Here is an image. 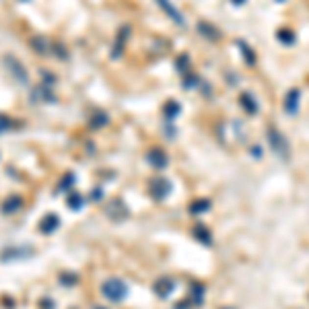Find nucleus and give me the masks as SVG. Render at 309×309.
<instances>
[{
	"label": "nucleus",
	"mask_w": 309,
	"mask_h": 309,
	"mask_svg": "<svg viewBox=\"0 0 309 309\" xmlns=\"http://www.w3.org/2000/svg\"><path fill=\"white\" fill-rule=\"evenodd\" d=\"M266 138H268V144H270V148L274 151V155L278 159H283V161H288V159H291V144H288L285 134L278 130V128L268 126Z\"/></svg>",
	"instance_id": "f257e3e1"
},
{
	"label": "nucleus",
	"mask_w": 309,
	"mask_h": 309,
	"mask_svg": "<svg viewBox=\"0 0 309 309\" xmlns=\"http://www.w3.org/2000/svg\"><path fill=\"white\" fill-rule=\"evenodd\" d=\"M103 293L107 295V299H112V301L118 303L126 297V285L122 281H107L103 286Z\"/></svg>",
	"instance_id": "f03ea898"
},
{
	"label": "nucleus",
	"mask_w": 309,
	"mask_h": 309,
	"mask_svg": "<svg viewBox=\"0 0 309 309\" xmlns=\"http://www.w3.org/2000/svg\"><path fill=\"white\" fill-rule=\"evenodd\" d=\"M299 101H301V89H291L285 97V112L288 116H295L299 112Z\"/></svg>",
	"instance_id": "7ed1b4c3"
},
{
	"label": "nucleus",
	"mask_w": 309,
	"mask_h": 309,
	"mask_svg": "<svg viewBox=\"0 0 309 309\" xmlns=\"http://www.w3.org/2000/svg\"><path fill=\"white\" fill-rule=\"evenodd\" d=\"M151 192H153V196L157 198V200H161V198H165L169 194V182H165V179H155Z\"/></svg>",
	"instance_id": "20e7f679"
},
{
	"label": "nucleus",
	"mask_w": 309,
	"mask_h": 309,
	"mask_svg": "<svg viewBox=\"0 0 309 309\" xmlns=\"http://www.w3.org/2000/svg\"><path fill=\"white\" fill-rule=\"evenodd\" d=\"M241 105H243L245 112H247V114H252V116L258 114V109H260V107H258V101L254 99L252 93H243V95H241Z\"/></svg>",
	"instance_id": "39448f33"
},
{
	"label": "nucleus",
	"mask_w": 309,
	"mask_h": 309,
	"mask_svg": "<svg viewBox=\"0 0 309 309\" xmlns=\"http://www.w3.org/2000/svg\"><path fill=\"white\" fill-rule=\"evenodd\" d=\"M276 37H278V42H283L285 46H293V44L297 42V35H295V31H293V29H286V27L278 29Z\"/></svg>",
	"instance_id": "423d86ee"
},
{
	"label": "nucleus",
	"mask_w": 309,
	"mask_h": 309,
	"mask_svg": "<svg viewBox=\"0 0 309 309\" xmlns=\"http://www.w3.org/2000/svg\"><path fill=\"white\" fill-rule=\"evenodd\" d=\"M239 48L243 49V58H245V62L250 64V66H254V64H256V54H254V49H252L250 46H245L243 42H239Z\"/></svg>",
	"instance_id": "0eeeda50"
},
{
	"label": "nucleus",
	"mask_w": 309,
	"mask_h": 309,
	"mask_svg": "<svg viewBox=\"0 0 309 309\" xmlns=\"http://www.w3.org/2000/svg\"><path fill=\"white\" fill-rule=\"evenodd\" d=\"M196 235H200V239H202L204 243H211V239H208V237H211V233H208L204 227H198L196 229Z\"/></svg>",
	"instance_id": "6e6552de"
},
{
	"label": "nucleus",
	"mask_w": 309,
	"mask_h": 309,
	"mask_svg": "<svg viewBox=\"0 0 309 309\" xmlns=\"http://www.w3.org/2000/svg\"><path fill=\"white\" fill-rule=\"evenodd\" d=\"M194 204H196V206H192V211H194V213H202V211H208V208H211L206 200H202V202H194Z\"/></svg>",
	"instance_id": "1a4fd4ad"
},
{
	"label": "nucleus",
	"mask_w": 309,
	"mask_h": 309,
	"mask_svg": "<svg viewBox=\"0 0 309 309\" xmlns=\"http://www.w3.org/2000/svg\"><path fill=\"white\" fill-rule=\"evenodd\" d=\"M235 2H237V4H243V2H245V0H235Z\"/></svg>",
	"instance_id": "9d476101"
}]
</instances>
